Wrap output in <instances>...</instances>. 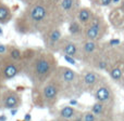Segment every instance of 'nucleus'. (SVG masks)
<instances>
[{
  "label": "nucleus",
  "mask_w": 124,
  "mask_h": 121,
  "mask_svg": "<svg viewBox=\"0 0 124 121\" xmlns=\"http://www.w3.org/2000/svg\"><path fill=\"white\" fill-rule=\"evenodd\" d=\"M77 21L83 26H86L94 17V13L89 8H81L77 11Z\"/></svg>",
  "instance_id": "4468645a"
},
{
  "label": "nucleus",
  "mask_w": 124,
  "mask_h": 121,
  "mask_svg": "<svg viewBox=\"0 0 124 121\" xmlns=\"http://www.w3.org/2000/svg\"><path fill=\"white\" fill-rule=\"evenodd\" d=\"M100 4L102 6H109L112 4V0H100Z\"/></svg>",
  "instance_id": "b1692460"
},
{
  "label": "nucleus",
  "mask_w": 124,
  "mask_h": 121,
  "mask_svg": "<svg viewBox=\"0 0 124 121\" xmlns=\"http://www.w3.org/2000/svg\"><path fill=\"white\" fill-rule=\"evenodd\" d=\"M12 19V12L8 6L1 3L0 6V24H7Z\"/></svg>",
  "instance_id": "a211bd4d"
},
{
  "label": "nucleus",
  "mask_w": 124,
  "mask_h": 121,
  "mask_svg": "<svg viewBox=\"0 0 124 121\" xmlns=\"http://www.w3.org/2000/svg\"><path fill=\"white\" fill-rule=\"evenodd\" d=\"M57 118H58V117H57ZM58 119H59V121H72L71 119H62V118H58Z\"/></svg>",
  "instance_id": "c756f323"
},
{
  "label": "nucleus",
  "mask_w": 124,
  "mask_h": 121,
  "mask_svg": "<svg viewBox=\"0 0 124 121\" xmlns=\"http://www.w3.org/2000/svg\"><path fill=\"white\" fill-rule=\"evenodd\" d=\"M7 55L9 58L15 62H22V57H23V51L19 49V48L14 47V45H8V52Z\"/></svg>",
  "instance_id": "f3484780"
},
{
  "label": "nucleus",
  "mask_w": 124,
  "mask_h": 121,
  "mask_svg": "<svg viewBox=\"0 0 124 121\" xmlns=\"http://www.w3.org/2000/svg\"><path fill=\"white\" fill-rule=\"evenodd\" d=\"M83 121H99V120L94 115V113L89 109V110L83 111Z\"/></svg>",
  "instance_id": "aec40b11"
},
{
  "label": "nucleus",
  "mask_w": 124,
  "mask_h": 121,
  "mask_svg": "<svg viewBox=\"0 0 124 121\" xmlns=\"http://www.w3.org/2000/svg\"><path fill=\"white\" fill-rule=\"evenodd\" d=\"M58 53L62 55H69L74 57L75 60L81 62V48H79V43L76 41L71 40V39H64L62 38L59 45V50Z\"/></svg>",
  "instance_id": "9b49d317"
},
{
  "label": "nucleus",
  "mask_w": 124,
  "mask_h": 121,
  "mask_svg": "<svg viewBox=\"0 0 124 121\" xmlns=\"http://www.w3.org/2000/svg\"><path fill=\"white\" fill-rule=\"evenodd\" d=\"M79 113V110L76 107L72 106V105H64L63 107H61L60 109H58L56 113V117L62 118V119H71L72 120L77 114Z\"/></svg>",
  "instance_id": "ddd939ff"
},
{
  "label": "nucleus",
  "mask_w": 124,
  "mask_h": 121,
  "mask_svg": "<svg viewBox=\"0 0 124 121\" xmlns=\"http://www.w3.org/2000/svg\"><path fill=\"white\" fill-rule=\"evenodd\" d=\"M72 121H83V113L79 111V113L72 119Z\"/></svg>",
  "instance_id": "5701e85b"
},
{
  "label": "nucleus",
  "mask_w": 124,
  "mask_h": 121,
  "mask_svg": "<svg viewBox=\"0 0 124 121\" xmlns=\"http://www.w3.org/2000/svg\"><path fill=\"white\" fill-rule=\"evenodd\" d=\"M60 96V87L52 77L39 89H33L32 103L37 108L52 109L58 104Z\"/></svg>",
  "instance_id": "7ed1b4c3"
},
{
  "label": "nucleus",
  "mask_w": 124,
  "mask_h": 121,
  "mask_svg": "<svg viewBox=\"0 0 124 121\" xmlns=\"http://www.w3.org/2000/svg\"><path fill=\"white\" fill-rule=\"evenodd\" d=\"M54 78L60 87L61 98H77L84 93L81 75L68 66H58Z\"/></svg>",
  "instance_id": "f03ea898"
},
{
  "label": "nucleus",
  "mask_w": 124,
  "mask_h": 121,
  "mask_svg": "<svg viewBox=\"0 0 124 121\" xmlns=\"http://www.w3.org/2000/svg\"><path fill=\"white\" fill-rule=\"evenodd\" d=\"M23 104L22 94L17 90L10 88H4L1 91V108L2 109H13L20 108Z\"/></svg>",
  "instance_id": "423d86ee"
},
{
  "label": "nucleus",
  "mask_w": 124,
  "mask_h": 121,
  "mask_svg": "<svg viewBox=\"0 0 124 121\" xmlns=\"http://www.w3.org/2000/svg\"><path fill=\"white\" fill-rule=\"evenodd\" d=\"M1 91L2 89H0V108H1Z\"/></svg>",
  "instance_id": "473e14b6"
},
{
  "label": "nucleus",
  "mask_w": 124,
  "mask_h": 121,
  "mask_svg": "<svg viewBox=\"0 0 124 121\" xmlns=\"http://www.w3.org/2000/svg\"><path fill=\"white\" fill-rule=\"evenodd\" d=\"M90 110L98 118L99 121H113L114 120V107L108 106L102 103L96 102L92 105Z\"/></svg>",
  "instance_id": "f8f14e48"
},
{
  "label": "nucleus",
  "mask_w": 124,
  "mask_h": 121,
  "mask_svg": "<svg viewBox=\"0 0 124 121\" xmlns=\"http://www.w3.org/2000/svg\"><path fill=\"white\" fill-rule=\"evenodd\" d=\"M75 6V0H61L60 2V8L63 12L69 13L74 9Z\"/></svg>",
  "instance_id": "6ab92c4d"
},
{
  "label": "nucleus",
  "mask_w": 124,
  "mask_h": 121,
  "mask_svg": "<svg viewBox=\"0 0 124 121\" xmlns=\"http://www.w3.org/2000/svg\"><path fill=\"white\" fill-rule=\"evenodd\" d=\"M6 57H7V55H2V54H0V66L3 64V62H4V60H6Z\"/></svg>",
  "instance_id": "cd10ccee"
},
{
  "label": "nucleus",
  "mask_w": 124,
  "mask_h": 121,
  "mask_svg": "<svg viewBox=\"0 0 124 121\" xmlns=\"http://www.w3.org/2000/svg\"><path fill=\"white\" fill-rule=\"evenodd\" d=\"M81 75V82L82 88H83L84 93H93L99 84L106 81V78L95 68H86L82 72Z\"/></svg>",
  "instance_id": "20e7f679"
},
{
  "label": "nucleus",
  "mask_w": 124,
  "mask_h": 121,
  "mask_svg": "<svg viewBox=\"0 0 124 121\" xmlns=\"http://www.w3.org/2000/svg\"><path fill=\"white\" fill-rule=\"evenodd\" d=\"M0 6H1V1H0Z\"/></svg>",
  "instance_id": "c9c22d12"
},
{
  "label": "nucleus",
  "mask_w": 124,
  "mask_h": 121,
  "mask_svg": "<svg viewBox=\"0 0 124 121\" xmlns=\"http://www.w3.org/2000/svg\"><path fill=\"white\" fill-rule=\"evenodd\" d=\"M23 121H32V116H31L30 113L25 114V116H24V118H23Z\"/></svg>",
  "instance_id": "a878e982"
},
{
  "label": "nucleus",
  "mask_w": 124,
  "mask_h": 121,
  "mask_svg": "<svg viewBox=\"0 0 124 121\" xmlns=\"http://www.w3.org/2000/svg\"><path fill=\"white\" fill-rule=\"evenodd\" d=\"M69 104L75 107V106H77V105H78V102H77L76 98H70V101H69Z\"/></svg>",
  "instance_id": "393cba45"
},
{
  "label": "nucleus",
  "mask_w": 124,
  "mask_h": 121,
  "mask_svg": "<svg viewBox=\"0 0 124 121\" xmlns=\"http://www.w3.org/2000/svg\"><path fill=\"white\" fill-rule=\"evenodd\" d=\"M50 121H59V119H58V118H57V117H54V119H51Z\"/></svg>",
  "instance_id": "f704fd0d"
},
{
  "label": "nucleus",
  "mask_w": 124,
  "mask_h": 121,
  "mask_svg": "<svg viewBox=\"0 0 124 121\" xmlns=\"http://www.w3.org/2000/svg\"><path fill=\"white\" fill-rule=\"evenodd\" d=\"M108 72H109V76L114 82H118L120 83L121 80L123 78V70L120 66L118 65H114V66H111V67L108 69Z\"/></svg>",
  "instance_id": "dca6fc26"
},
{
  "label": "nucleus",
  "mask_w": 124,
  "mask_h": 121,
  "mask_svg": "<svg viewBox=\"0 0 124 121\" xmlns=\"http://www.w3.org/2000/svg\"><path fill=\"white\" fill-rule=\"evenodd\" d=\"M62 37V32L59 27H52L48 30L44 32L43 40L45 45V49L52 53H58L59 45H60Z\"/></svg>",
  "instance_id": "6e6552de"
},
{
  "label": "nucleus",
  "mask_w": 124,
  "mask_h": 121,
  "mask_svg": "<svg viewBox=\"0 0 124 121\" xmlns=\"http://www.w3.org/2000/svg\"><path fill=\"white\" fill-rule=\"evenodd\" d=\"M22 65V75L30 80L33 89H39L54 77L59 64L54 53L46 49H26L23 51Z\"/></svg>",
  "instance_id": "f257e3e1"
},
{
  "label": "nucleus",
  "mask_w": 124,
  "mask_h": 121,
  "mask_svg": "<svg viewBox=\"0 0 124 121\" xmlns=\"http://www.w3.org/2000/svg\"><path fill=\"white\" fill-rule=\"evenodd\" d=\"M62 56H63V58L66 62H68V63L72 64V65H76V61L77 60H75L74 57H72V56H69V55H62Z\"/></svg>",
  "instance_id": "412c9836"
},
{
  "label": "nucleus",
  "mask_w": 124,
  "mask_h": 121,
  "mask_svg": "<svg viewBox=\"0 0 124 121\" xmlns=\"http://www.w3.org/2000/svg\"><path fill=\"white\" fill-rule=\"evenodd\" d=\"M7 52H8V45L0 43V54H2V55H7Z\"/></svg>",
  "instance_id": "4be33fe9"
},
{
  "label": "nucleus",
  "mask_w": 124,
  "mask_h": 121,
  "mask_svg": "<svg viewBox=\"0 0 124 121\" xmlns=\"http://www.w3.org/2000/svg\"><path fill=\"white\" fill-rule=\"evenodd\" d=\"M93 94H94V98L96 102L102 103L108 106H116V95H114L113 89L107 81L99 84L93 92Z\"/></svg>",
  "instance_id": "0eeeda50"
},
{
  "label": "nucleus",
  "mask_w": 124,
  "mask_h": 121,
  "mask_svg": "<svg viewBox=\"0 0 124 121\" xmlns=\"http://www.w3.org/2000/svg\"><path fill=\"white\" fill-rule=\"evenodd\" d=\"M103 34V22L101 17L94 15L93 19L84 28V39L98 41Z\"/></svg>",
  "instance_id": "1a4fd4ad"
},
{
  "label": "nucleus",
  "mask_w": 124,
  "mask_h": 121,
  "mask_svg": "<svg viewBox=\"0 0 124 121\" xmlns=\"http://www.w3.org/2000/svg\"><path fill=\"white\" fill-rule=\"evenodd\" d=\"M3 35V30H2V28L0 27V36H2Z\"/></svg>",
  "instance_id": "72a5a7b5"
},
{
  "label": "nucleus",
  "mask_w": 124,
  "mask_h": 121,
  "mask_svg": "<svg viewBox=\"0 0 124 121\" xmlns=\"http://www.w3.org/2000/svg\"><path fill=\"white\" fill-rule=\"evenodd\" d=\"M7 120H8V118H7V116L4 114L0 115V121H7Z\"/></svg>",
  "instance_id": "c85d7f7f"
},
{
  "label": "nucleus",
  "mask_w": 124,
  "mask_h": 121,
  "mask_svg": "<svg viewBox=\"0 0 124 121\" xmlns=\"http://www.w3.org/2000/svg\"><path fill=\"white\" fill-rule=\"evenodd\" d=\"M120 2H121V0H112V3H120Z\"/></svg>",
  "instance_id": "7c9ffc66"
},
{
  "label": "nucleus",
  "mask_w": 124,
  "mask_h": 121,
  "mask_svg": "<svg viewBox=\"0 0 124 121\" xmlns=\"http://www.w3.org/2000/svg\"><path fill=\"white\" fill-rule=\"evenodd\" d=\"M69 34L72 38L84 37V27L78 21H72L69 24Z\"/></svg>",
  "instance_id": "2eb2a0df"
},
{
  "label": "nucleus",
  "mask_w": 124,
  "mask_h": 121,
  "mask_svg": "<svg viewBox=\"0 0 124 121\" xmlns=\"http://www.w3.org/2000/svg\"><path fill=\"white\" fill-rule=\"evenodd\" d=\"M22 70H23L22 62L12 61L7 55L3 64L0 66V89H2L7 81L12 80L16 76L21 75Z\"/></svg>",
  "instance_id": "39448f33"
},
{
  "label": "nucleus",
  "mask_w": 124,
  "mask_h": 121,
  "mask_svg": "<svg viewBox=\"0 0 124 121\" xmlns=\"http://www.w3.org/2000/svg\"><path fill=\"white\" fill-rule=\"evenodd\" d=\"M121 8H122V10L124 11V0H122V1H121Z\"/></svg>",
  "instance_id": "2f4dec72"
},
{
  "label": "nucleus",
  "mask_w": 124,
  "mask_h": 121,
  "mask_svg": "<svg viewBox=\"0 0 124 121\" xmlns=\"http://www.w3.org/2000/svg\"><path fill=\"white\" fill-rule=\"evenodd\" d=\"M10 114H11V116H15L17 113H19V108H13V109H10Z\"/></svg>",
  "instance_id": "bb28decb"
},
{
  "label": "nucleus",
  "mask_w": 124,
  "mask_h": 121,
  "mask_svg": "<svg viewBox=\"0 0 124 121\" xmlns=\"http://www.w3.org/2000/svg\"><path fill=\"white\" fill-rule=\"evenodd\" d=\"M79 48H81V56H82L81 62L86 64H89L93 58L99 53L98 41L84 39L79 43Z\"/></svg>",
  "instance_id": "9d476101"
}]
</instances>
